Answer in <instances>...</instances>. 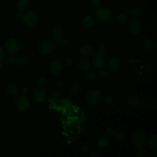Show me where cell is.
<instances>
[{
    "mask_svg": "<svg viewBox=\"0 0 157 157\" xmlns=\"http://www.w3.org/2000/svg\"><path fill=\"white\" fill-rule=\"evenodd\" d=\"M40 16L39 13L34 10H29L22 14L21 19L23 24L28 27H34L39 21Z\"/></svg>",
    "mask_w": 157,
    "mask_h": 157,
    "instance_id": "1",
    "label": "cell"
},
{
    "mask_svg": "<svg viewBox=\"0 0 157 157\" xmlns=\"http://www.w3.org/2000/svg\"><path fill=\"white\" fill-rule=\"evenodd\" d=\"M85 99L88 104L91 105H96L101 102L102 95L100 91L96 89H91L86 92Z\"/></svg>",
    "mask_w": 157,
    "mask_h": 157,
    "instance_id": "2",
    "label": "cell"
},
{
    "mask_svg": "<svg viewBox=\"0 0 157 157\" xmlns=\"http://www.w3.org/2000/svg\"><path fill=\"white\" fill-rule=\"evenodd\" d=\"M95 17L98 21L105 23L112 20L113 12L107 7H101L95 11Z\"/></svg>",
    "mask_w": 157,
    "mask_h": 157,
    "instance_id": "3",
    "label": "cell"
},
{
    "mask_svg": "<svg viewBox=\"0 0 157 157\" xmlns=\"http://www.w3.org/2000/svg\"><path fill=\"white\" fill-rule=\"evenodd\" d=\"M56 48V43L51 40L47 39L44 40L38 47V52L41 55H47L53 50Z\"/></svg>",
    "mask_w": 157,
    "mask_h": 157,
    "instance_id": "4",
    "label": "cell"
},
{
    "mask_svg": "<svg viewBox=\"0 0 157 157\" xmlns=\"http://www.w3.org/2000/svg\"><path fill=\"white\" fill-rule=\"evenodd\" d=\"M15 105L18 110L20 111H26L30 107L31 102L26 95L21 94L16 98Z\"/></svg>",
    "mask_w": 157,
    "mask_h": 157,
    "instance_id": "5",
    "label": "cell"
},
{
    "mask_svg": "<svg viewBox=\"0 0 157 157\" xmlns=\"http://www.w3.org/2000/svg\"><path fill=\"white\" fill-rule=\"evenodd\" d=\"M5 48L10 54H15L20 49V42L15 38L9 39L5 42Z\"/></svg>",
    "mask_w": 157,
    "mask_h": 157,
    "instance_id": "6",
    "label": "cell"
},
{
    "mask_svg": "<svg viewBox=\"0 0 157 157\" xmlns=\"http://www.w3.org/2000/svg\"><path fill=\"white\" fill-rule=\"evenodd\" d=\"M107 63V58L103 53L98 52L92 58V64L96 69L102 68Z\"/></svg>",
    "mask_w": 157,
    "mask_h": 157,
    "instance_id": "7",
    "label": "cell"
},
{
    "mask_svg": "<svg viewBox=\"0 0 157 157\" xmlns=\"http://www.w3.org/2000/svg\"><path fill=\"white\" fill-rule=\"evenodd\" d=\"M146 142V137L144 132L141 131H136L132 134V143L134 145L139 148L142 147Z\"/></svg>",
    "mask_w": 157,
    "mask_h": 157,
    "instance_id": "8",
    "label": "cell"
},
{
    "mask_svg": "<svg viewBox=\"0 0 157 157\" xmlns=\"http://www.w3.org/2000/svg\"><path fill=\"white\" fill-rule=\"evenodd\" d=\"M121 67V61L120 59L116 56H113L109 59L107 62V67L109 71L112 72H118Z\"/></svg>",
    "mask_w": 157,
    "mask_h": 157,
    "instance_id": "9",
    "label": "cell"
},
{
    "mask_svg": "<svg viewBox=\"0 0 157 157\" xmlns=\"http://www.w3.org/2000/svg\"><path fill=\"white\" fill-rule=\"evenodd\" d=\"M128 28L131 33L137 34L141 31V24L137 19H132L129 21Z\"/></svg>",
    "mask_w": 157,
    "mask_h": 157,
    "instance_id": "10",
    "label": "cell"
},
{
    "mask_svg": "<svg viewBox=\"0 0 157 157\" xmlns=\"http://www.w3.org/2000/svg\"><path fill=\"white\" fill-rule=\"evenodd\" d=\"M110 144V138L106 134L100 135L96 140V145L99 149L106 148Z\"/></svg>",
    "mask_w": 157,
    "mask_h": 157,
    "instance_id": "11",
    "label": "cell"
},
{
    "mask_svg": "<svg viewBox=\"0 0 157 157\" xmlns=\"http://www.w3.org/2000/svg\"><path fill=\"white\" fill-rule=\"evenodd\" d=\"M125 103L130 108H136L139 106L140 101L135 95H129L125 99Z\"/></svg>",
    "mask_w": 157,
    "mask_h": 157,
    "instance_id": "12",
    "label": "cell"
},
{
    "mask_svg": "<svg viewBox=\"0 0 157 157\" xmlns=\"http://www.w3.org/2000/svg\"><path fill=\"white\" fill-rule=\"evenodd\" d=\"M62 70V64L59 61L55 60L51 62L49 66L50 73L53 75H56L60 73Z\"/></svg>",
    "mask_w": 157,
    "mask_h": 157,
    "instance_id": "13",
    "label": "cell"
},
{
    "mask_svg": "<svg viewBox=\"0 0 157 157\" xmlns=\"http://www.w3.org/2000/svg\"><path fill=\"white\" fill-rule=\"evenodd\" d=\"M80 53L86 57L91 56L94 54V48L90 44H83L79 48Z\"/></svg>",
    "mask_w": 157,
    "mask_h": 157,
    "instance_id": "14",
    "label": "cell"
},
{
    "mask_svg": "<svg viewBox=\"0 0 157 157\" xmlns=\"http://www.w3.org/2000/svg\"><path fill=\"white\" fill-rule=\"evenodd\" d=\"M77 65L79 69L83 71H89L91 67V63L90 61L85 57L80 58L77 61Z\"/></svg>",
    "mask_w": 157,
    "mask_h": 157,
    "instance_id": "15",
    "label": "cell"
},
{
    "mask_svg": "<svg viewBox=\"0 0 157 157\" xmlns=\"http://www.w3.org/2000/svg\"><path fill=\"white\" fill-rule=\"evenodd\" d=\"M33 99L37 103H42L46 99V94L45 92L40 89L36 90L33 93Z\"/></svg>",
    "mask_w": 157,
    "mask_h": 157,
    "instance_id": "16",
    "label": "cell"
},
{
    "mask_svg": "<svg viewBox=\"0 0 157 157\" xmlns=\"http://www.w3.org/2000/svg\"><path fill=\"white\" fill-rule=\"evenodd\" d=\"M95 23L94 18L90 15H86L82 20V25L84 28L86 29H91L93 27Z\"/></svg>",
    "mask_w": 157,
    "mask_h": 157,
    "instance_id": "17",
    "label": "cell"
},
{
    "mask_svg": "<svg viewBox=\"0 0 157 157\" xmlns=\"http://www.w3.org/2000/svg\"><path fill=\"white\" fill-rule=\"evenodd\" d=\"M52 35L55 40H59L63 36V30L60 26H55L52 29Z\"/></svg>",
    "mask_w": 157,
    "mask_h": 157,
    "instance_id": "18",
    "label": "cell"
},
{
    "mask_svg": "<svg viewBox=\"0 0 157 157\" xmlns=\"http://www.w3.org/2000/svg\"><path fill=\"white\" fill-rule=\"evenodd\" d=\"M29 5V0H18L17 3V10L18 12L22 13L27 10Z\"/></svg>",
    "mask_w": 157,
    "mask_h": 157,
    "instance_id": "19",
    "label": "cell"
},
{
    "mask_svg": "<svg viewBox=\"0 0 157 157\" xmlns=\"http://www.w3.org/2000/svg\"><path fill=\"white\" fill-rule=\"evenodd\" d=\"M6 93L11 96L17 95L19 92V88L15 84L10 83L7 85L6 88Z\"/></svg>",
    "mask_w": 157,
    "mask_h": 157,
    "instance_id": "20",
    "label": "cell"
},
{
    "mask_svg": "<svg viewBox=\"0 0 157 157\" xmlns=\"http://www.w3.org/2000/svg\"><path fill=\"white\" fill-rule=\"evenodd\" d=\"M86 78L87 82L92 85L96 83L98 80V77L93 71H90L86 73Z\"/></svg>",
    "mask_w": 157,
    "mask_h": 157,
    "instance_id": "21",
    "label": "cell"
},
{
    "mask_svg": "<svg viewBox=\"0 0 157 157\" xmlns=\"http://www.w3.org/2000/svg\"><path fill=\"white\" fill-rule=\"evenodd\" d=\"M112 137L115 140H121L126 137V133L122 129H117L113 131Z\"/></svg>",
    "mask_w": 157,
    "mask_h": 157,
    "instance_id": "22",
    "label": "cell"
},
{
    "mask_svg": "<svg viewBox=\"0 0 157 157\" xmlns=\"http://www.w3.org/2000/svg\"><path fill=\"white\" fill-rule=\"evenodd\" d=\"M128 18H129L128 13L127 12L121 13L117 16L116 21L117 23L120 25H124L128 21Z\"/></svg>",
    "mask_w": 157,
    "mask_h": 157,
    "instance_id": "23",
    "label": "cell"
},
{
    "mask_svg": "<svg viewBox=\"0 0 157 157\" xmlns=\"http://www.w3.org/2000/svg\"><path fill=\"white\" fill-rule=\"evenodd\" d=\"M28 63V59L27 58L21 54L17 55L15 56V63L18 66H24L26 65Z\"/></svg>",
    "mask_w": 157,
    "mask_h": 157,
    "instance_id": "24",
    "label": "cell"
},
{
    "mask_svg": "<svg viewBox=\"0 0 157 157\" xmlns=\"http://www.w3.org/2000/svg\"><path fill=\"white\" fill-rule=\"evenodd\" d=\"M56 43V46H59V47H61L62 48H69L71 46V43L70 42L66 39H63V37L61 39H60L59 40H56L55 42Z\"/></svg>",
    "mask_w": 157,
    "mask_h": 157,
    "instance_id": "25",
    "label": "cell"
},
{
    "mask_svg": "<svg viewBox=\"0 0 157 157\" xmlns=\"http://www.w3.org/2000/svg\"><path fill=\"white\" fill-rule=\"evenodd\" d=\"M148 145L151 149L155 150L157 148V135L156 134H153L149 138L148 140Z\"/></svg>",
    "mask_w": 157,
    "mask_h": 157,
    "instance_id": "26",
    "label": "cell"
},
{
    "mask_svg": "<svg viewBox=\"0 0 157 157\" xmlns=\"http://www.w3.org/2000/svg\"><path fill=\"white\" fill-rule=\"evenodd\" d=\"M142 46H143V48L144 50H145L147 52H149V51L151 50V49L153 48V43L150 39L147 38L144 40Z\"/></svg>",
    "mask_w": 157,
    "mask_h": 157,
    "instance_id": "27",
    "label": "cell"
},
{
    "mask_svg": "<svg viewBox=\"0 0 157 157\" xmlns=\"http://www.w3.org/2000/svg\"><path fill=\"white\" fill-rule=\"evenodd\" d=\"M80 90H81V85L77 83H71L68 87L69 91L72 94H75L78 93L80 91Z\"/></svg>",
    "mask_w": 157,
    "mask_h": 157,
    "instance_id": "28",
    "label": "cell"
},
{
    "mask_svg": "<svg viewBox=\"0 0 157 157\" xmlns=\"http://www.w3.org/2000/svg\"><path fill=\"white\" fill-rule=\"evenodd\" d=\"M5 59V63L7 66H12L15 63V57L12 55L10 54L7 55Z\"/></svg>",
    "mask_w": 157,
    "mask_h": 157,
    "instance_id": "29",
    "label": "cell"
},
{
    "mask_svg": "<svg viewBox=\"0 0 157 157\" xmlns=\"http://www.w3.org/2000/svg\"><path fill=\"white\" fill-rule=\"evenodd\" d=\"M128 12L130 13V14L134 17H137L139 13H140V10L139 9L136 7V6H132L131 7L129 10H128Z\"/></svg>",
    "mask_w": 157,
    "mask_h": 157,
    "instance_id": "30",
    "label": "cell"
},
{
    "mask_svg": "<svg viewBox=\"0 0 157 157\" xmlns=\"http://www.w3.org/2000/svg\"><path fill=\"white\" fill-rule=\"evenodd\" d=\"M109 75V71L108 69L103 68L101 69L99 72V77L101 78H105Z\"/></svg>",
    "mask_w": 157,
    "mask_h": 157,
    "instance_id": "31",
    "label": "cell"
},
{
    "mask_svg": "<svg viewBox=\"0 0 157 157\" xmlns=\"http://www.w3.org/2000/svg\"><path fill=\"white\" fill-rule=\"evenodd\" d=\"M47 83H48V79L45 76H41L37 80V84L39 86L41 87L46 85Z\"/></svg>",
    "mask_w": 157,
    "mask_h": 157,
    "instance_id": "32",
    "label": "cell"
},
{
    "mask_svg": "<svg viewBox=\"0 0 157 157\" xmlns=\"http://www.w3.org/2000/svg\"><path fill=\"white\" fill-rule=\"evenodd\" d=\"M103 101L105 104H110L113 102L114 99L112 96H111L110 94H106L103 97Z\"/></svg>",
    "mask_w": 157,
    "mask_h": 157,
    "instance_id": "33",
    "label": "cell"
},
{
    "mask_svg": "<svg viewBox=\"0 0 157 157\" xmlns=\"http://www.w3.org/2000/svg\"><path fill=\"white\" fill-rule=\"evenodd\" d=\"M140 103L144 107H148L151 105V101L149 98H145L142 100Z\"/></svg>",
    "mask_w": 157,
    "mask_h": 157,
    "instance_id": "34",
    "label": "cell"
},
{
    "mask_svg": "<svg viewBox=\"0 0 157 157\" xmlns=\"http://www.w3.org/2000/svg\"><path fill=\"white\" fill-rule=\"evenodd\" d=\"M63 64H64L65 66H66L67 67H72L74 66V61L72 58H69L66 59L64 61H63Z\"/></svg>",
    "mask_w": 157,
    "mask_h": 157,
    "instance_id": "35",
    "label": "cell"
},
{
    "mask_svg": "<svg viewBox=\"0 0 157 157\" xmlns=\"http://www.w3.org/2000/svg\"><path fill=\"white\" fill-rule=\"evenodd\" d=\"M147 155V152L140 147L138 148V149L136 150V155L138 157H145Z\"/></svg>",
    "mask_w": 157,
    "mask_h": 157,
    "instance_id": "36",
    "label": "cell"
},
{
    "mask_svg": "<svg viewBox=\"0 0 157 157\" xmlns=\"http://www.w3.org/2000/svg\"><path fill=\"white\" fill-rule=\"evenodd\" d=\"M80 152L82 154H86L90 151V147L87 144H82L80 147Z\"/></svg>",
    "mask_w": 157,
    "mask_h": 157,
    "instance_id": "37",
    "label": "cell"
},
{
    "mask_svg": "<svg viewBox=\"0 0 157 157\" xmlns=\"http://www.w3.org/2000/svg\"><path fill=\"white\" fill-rule=\"evenodd\" d=\"M102 1L103 0H91V6L93 7H98L102 4Z\"/></svg>",
    "mask_w": 157,
    "mask_h": 157,
    "instance_id": "38",
    "label": "cell"
},
{
    "mask_svg": "<svg viewBox=\"0 0 157 157\" xmlns=\"http://www.w3.org/2000/svg\"><path fill=\"white\" fill-rule=\"evenodd\" d=\"M56 85H57V86H58L59 88L62 89V88H63L65 87V86H66V82H65L64 80H63V79L59 80L57 82Z\"/></svg>",
    "mask_w": 157,
    "mask_h": 157,
    "instance_id": "39",
    "label": "cell"
},
{
    "mask_svg": "<svg viewBox=\"0 0 157 157\" xmlns=\"http://www.w3.org/2000/svg\"><path fill=\"white\" fill-rule=\"evenodd\" d=\"M6 56V52L4 50L0 47V62L2 61Z\"/></svg>",
    "mask_w": 157,
    "mask_h": 157,
    "instance_id": "40",
    "label": "cell"
},
{
    "mask_svg": "<svg viewBox=\"0 0 157 157\" xmlns=\"http://www.w3.org/2000/svg\"><path fill=\"white\" fill-rule=\"evenodd\" d=\"M98 49H99V52H101V53H104L106 52V50H107V47H106V46L105 45V44H100V45H99V47H98Z\"/></svg>",
    "mask_w": 157,
    "mask_h": 157,
    "instance_id": "41",
    "label": "cell"
},
{
    "mask_svg": "<svg viewBox=\"0 0 157 157\" xmlns=\"http://www.w3.org/2000/svg\"><path fill=\"white\" fill-rule=\"evenodd\" d=\"M88 157H101V155L97 151H94L93 152H91L90 154H88Z\"/></svg>",
    "mask_w": 157,
    "mask_h": 157,
    "instance_id": "42",
    "label": "cell"
},
{
    "mask_svg": "<svg viewBox=\"0 0 157 157\" xmlns=\"http://www.w3.org/2000/svg\"><path fill=\"white\" fill-rule=\"evenodd\" d=\"M20 92H21V94L26 95L28 93V87L26 86H22L21 88V89H20Z\"/></svg>",
    "mask_w": 157,
    "mask_h": 157,
    "instance_id": "43",
    "label": "cell"
},
{
    "mask_svg": "<svg viewBox=\"0 0 157 157\" xmlns=\"http://www.w3.org/2000/svg\"><path fill=\"white\" fill-rule=\"evenodd\" d=\"M111 131H112V129H111V128H109V127L105 129V133H106V134H107V133H110V132H111Z\"/></svg>",
    "mask_w": 157,
    "mask_h": 157,
    "instance_id": "44",
    "label": "cell"
},
{
    "mask_svg": "<svg viewBox=\"0 0 157 157\" xmlns=\"http://www.w3.org/2000/svg\"><path fill=\"white\" fill-rule=\"evenodd\" d=\"M117 1L120 3H124L127 1V0H117Z\"/></svg>",
    "mask_w": 157,
    "mask_h": 157,
    "instance_id": "45",
    "label": "cell"
},
{
    "mask_svg": "<svg viewBox=\"0 0 157 157\" xmlns=\"http://www.w3.org/2000/svg\"><path fill=\"white\" fill-rule=\"evenodd\" d=\"M2 68H3V65H2V64L0 62V71H1Z\"/></svg>",
    "mask_w": 157,
    "mask_h": 157,
    "instance_id": "46",
    "label": "cell"
}]
</instances>
